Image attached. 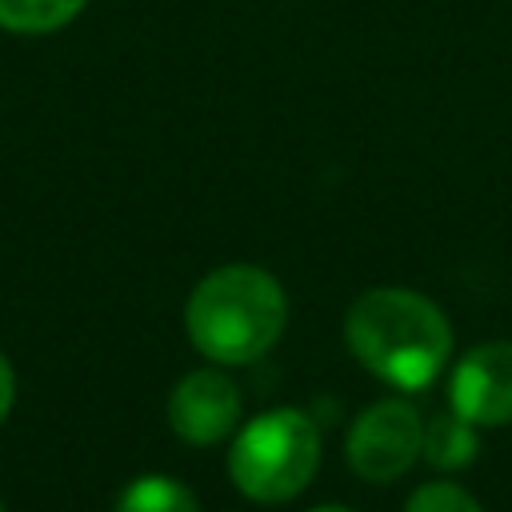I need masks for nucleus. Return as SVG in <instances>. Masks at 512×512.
<instances>
[{
	"label": "nucleus",
	"mask_w": 512,
	"mask_h": 512,
	"mask_svg": "<svg viewBox=\"0 0 512 512\" xmlns=\"http://www.w3.org/2000/svg\"><path fill=\"white\" fill-rule=\"evenodd\" d=\"M348 352L380 380L420 392L428 388L452 352V328L444 312L408 288H368L344 316Z\"/></svg>",
	"instance_id": "f257e3e1"
},
{
	"label": "nucleus",
	"mask_w": 512,
	"mask_h": 512,
	"mask_svg": "<svg viewBox=\"0 0 512 512\" xmlns=\"http://www.w3.org/2000/svg\"><path fill=\"white\" fill-rule=\"evenodd\" d=\"M284 320V288L256 264H224L208 272L184 304L188 340L216 364L260 360L280 340Z\"/></svg>",
	"instance_id": "f03ea898"
},
{
	"label": "nucleus",
	"mask_w": 512,
	"mask_h": 512,
	"mask_svg": "<svg viewBox=\"0 0 512 512\" xmlns=\"http://www.w3.org/2000/svg\"><path fill=\"white\" fill-rule=\"evenodd\" d=\"M320 468V432L296 408L260 412L240 428L228 452L232 484L260 504L292 500Z\"/></svg>",
	"instance_id": "7ed1b4c3"
},
{
	"label": "nucleus",
	"mask_w": 512,
	"mask_h": 512,
	"mask_svg": "<svg viewBox=\"0 0 512 512\" xmlns=\"http://www.w3.org/2000/svg\"><path fill=\"white\" fill-rule=\"evenodd\" d=\"M424 448V420L408 400H376L348 428V464L368 484L404 476Z\"/></svg>",
	"instance_id": "20e7f679"
},
{
	"label": "nucleus",
	"mask_w": 512,
	"mask_h": 512,
	"mask_svg": "<svg viewBox=\"0 0 512 512\" xmlns=\"http://www.w3.org/2000/svg\"><path fill=\"white\" fill-rule=\"evenodd\" d=\"M452 408L476 428H496L512 420V340L476 344L464 352L448 380Z\"/></svg>",
	"instance_id": "39448f33"
},
{
	"label": "nucleus",
	"mask_w": 512,
	"mask_h": 512,
	"mask_svg": "<svg viewBox=\"0 0 512 512\" xmlns=\"http://www.w3.org/2000/svg\"><path fill=\"white\" fill-rule=\"evenodd\" d=\"M240 420V388L212 368L188 372L168 396V424L188 444H220Z\"/></svg>",
	"instance_id": "423d86ee"
},
{
	"label": "nucleus",
	"mask_w": 512,
	"mask_h": 512,
	"mask_svg": "<svg viewBox=\"0 0 512 512\" xmlns=\"http://www.w3.org/2000/svg\"><path fill=\"white\" fill-rule=\"evenodd\" d=\"M420 456L432 464V468H464L472 456H476V424L464 420L456 408L428 420L424 424V448Z\"/></svg>",
	"instance_id": "0eeeda50"
},
{
	"label": "nucleus",
	"mask_w": 512,
	"mask_h": 512,
	"mask_svg": "<svg viewBox=\"0 0 512 512\" xmlns=\"http://www.w3.org/2000/svg\"><path fill=\"white\" fill-rule=\"evenodd\" d=\"M116 512H200V504L176 476L148 472L116 496Z\"/></svg>",
	"instance_id": "6e6552de"
},
{
	"label": "nucleus",
	"mask_w": 512,
	"mask_h": 512,
	"mask_svg": "<svg viewBox=\"0 0 512 512\" xmlns=\"http://www.w3.org/2000/svg\"><path fill=\"white\" fill-rule=\"evenodd\" d=\"M84 0H0V28L12 32H56L80 16Z\"/></svg>",
	"instance_id": "1a4fd4ad"
},
{
	"label": "nucleus",
	"mask_w": 512,
	"mask_h": 512,
	"mask_svg": "<svg viewBox=\"0 0 512 512\" xmlns=\"http://www.w3.org/2000/svg\"><path fill=\"white\" fill-rule=\"evenodd\" d=\"M404 512H484V508H480L464 488L436 480V484L416 488V492L408 496V508H404Z\"/></svg>",
	"instance_id": "9d476101"
},
{
	"label": "nucleus",
	"mask_w": 512,
	"mask_h": 512,
	"mask_svg": "<svg viewBox=\"0 0 512 512\" xmlns=\"http://www.w3.org/2000/svg\"><path fill=\"white\" fill-rule=\"evenodd\" d=\"M12 400H16V372H12L8 356L0 352V424H4V416L12 412Z\"/></svg>",
	"instance_id": "9b49d317"
},
{
	"label": "nucleus",
	"mask_w": 512,
	"mask_h": 512,
	"mask_svg": "<svg viewBox=\"0 0 512 512\" xmlns=\"http://www.w3.org/2000/svg\"><path fill=\"white\" fill-rule=\"evenodd\" d=\"M312 512H352V508H344V504H324V508H312Z\"/></svg>",
	"instance_id": "f8f14e48"
},
{
	"label": "nucleus",
	"mask_w": 512,
	"mask_h": 512,
	"mask_svg": "<svg viewBox=\"0 0 512 512\" xmlns=\"http://www.w3.org/2000/svg\"><path fill=\"white\" fill-rule=\"evenodd\" d=\"M0 512H4V504H0Z\"/></svg>",
	"instance_id": "ddd939ff"
}]
</instances>
